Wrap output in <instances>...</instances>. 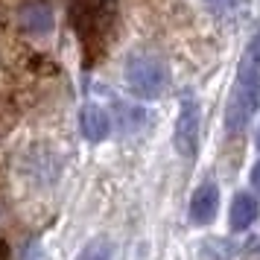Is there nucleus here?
Listing matches in <instances>:
<instances>
[{
	"mask_svg": "<svg viewBox=\"0 0 260 260\" xmlns=\"http://www.w3.org/2000/svg\"><path fill=\"white\" fill-rule=\"evenodd\" d=\"M216 208H219V187L213 181H205L196 187L193 199H190V219L196 225H211L216 219Z\"/></svg>",
	"mask_w": 260,
	"mask_h": 260,
	"instance_id": "obj_6",
	"label": "nucleus"
},
{
	"mask_svg": "<svg viewBox=\"0 0 260 260\" xmlns=\"http://www.w3.org/2000/svg\"><path fill=\"white\" fill-rule=\"evenodd\" d=\"M257 199L251 193H237L231 202V211H228V225L231 231H246L248 225L257 219Z\"/></svg>",
	"mask_w": 260,
	"mask_h": 260,
	"instance_id": "obj_7",
	"label": "nucleus"
},
{
	"mask_svg": "<svg viewBox=\"0 0 260 260\" xmlns=\"http://www.w3.org/2000/svg\"><path fill=\"white\" fill-rule=\"evenodd\" d=\"M248 181H251V187L257 190V196H260V161L251 167V173H248Z\"/></svg>",
	"mask_w": 260,
	"mask_h": 260,
	"instance_id": "obj_13",
	"label": "nucleus"
},
{
	"mask_svg": "<svg viewBox=\"0 0 260 260\" xmlns=\"http://www.w3.org/2000/svg\"><path fill=\"white\" fill-rule=\"evenodd\" d=\"M6 251H9V248H6V243H0V260H6Z\"/></svg>",
	"mask_w": 260,
	"mask_h": 260,
	"instance_id": "obj_14",
	"label": "nucleus"
},
{
	"mask_svg": "<svg viewBox=\"0 0 260 260\" xmlns=\"http://www.w3.org/2000/svg\"><path fill=\"white\" fill-rule=\"evenodd\" d=\"M76 260H111V243L106 237H96L91 243H85L82 251L76 254Z\"/></svg>",
	"mask_w": 260,
	"mask_h": 260,
	"instance_id": "obj_10",
	"label": "nucleus"
},
{
	"mask_svg": "<svg viewBox=\"0 0 260 260\" xmlns=\"http://www.w3.org/2000/svg\"><path fill=\"white\" fill-rule=\"evenodd\" d=\"M21 26H24L26 32L44 36V32L53 29V12H50L47 6H41V3H32V6L21 9Z\"/></svg>",
	"mask_w": 260,
	"mask_h": 260,
	"instance_id": "obj_8",
	"label": "nucleus"
},
{
	"mask_svg": "<svg viewBox=\"0 0 260 260\" xmlns=\"http://www.w3.org/2000/svg\"><path fill=\"white\" fill-rule=\"evenodd\" d=\"M68 15L73 32L85 47V59H96L106 50V41L114 29V18H117L114 0H71Z\"/></svg>",
	"mask_w": 260,
	"mask_h": 260,
	"instance_id": "obj_2",
	"label": "nucleus"
},
{
	"mask_svg": "<svg viewBox=\"0 0 260 260\" xmlns=\"http://www.w3.org/2000/svg\"><path fill=\"white\" fill-rule=\"evenodd\" d=\"M237 254V243L228 237H205L199 243V260H231Z\"/></svg>",
	"mask_w": 260,
	"mask_h": 260,
	"instance_id": "obj_9",
	"label": "nucleus"
},
{
	"mask_svg": "<svg viewBox=\"0 0 260 260\" xmlns=\"http://www.w3.org/2000/svg\"><path fill=\"white\" fill-rule=\"evenodd\" d=\"M120 120H126V126H123V132H132V129H138L143 123V111L141 108H126V106H120Z\"/></svg>",
	"mask_w": 260,
	"mask_h": 260,
	"instance_id": "obj_12",
	"label": "nucleus"
},
{
	"mask_svg": "<svg viewBox=\"0 0 260 260\" xmlns=\"http://www.w3.org/2000/svg\"><path fill=\"white\" fill-rule=\"evenodd\" d=\"M199 126H202V108L199 100L187 94L178 106L176 129H173V146L181 158H193L199 152Z\"/></svg>",
	"mask_w": 260,
	"mask_h": 260,
	"instance_id": "obj_4",
	"label": "nucleus"
},
{
	"mask_svg": "<svg viewBox=\"0 0 260 260\" xmlns=\"http://www.w3.org/2000/svg\"><path fill=\"white\" fill-rule=\"evenodd\" d=\"M260 106V29L251 36L246 44L240 64H237L234 88L225 106V129L228 132H243L251 123L254 111Z\"/></svg>",
	"mask_w": 260,
	"mask_h": 260,
	"instance_id": "obj_1",
	"label": "nucleus"
},
{
	"mask_svg": "<svg viewBox=\"0 0 260 260\" xmlns=\"http://www.w3.org/2000/svg\"><path fill=\"white\" fill-rule=\"evenodd\" d=\"M208 9H211L216 18H222V21H228L231 15H240L243 9H246V0H208Z\"/></svg>",
	"mask_w": 260,
	"mask_h": 260,
	"instance_id": "obj_11",
	"label": "nucleus"
},
{
	"mask_svg": "<svg viewBox=\"0 0 260 260\" xmlns=\"http://www.w3.org/2000/svg\"><path fill=\"white\" fill-rule=\"evenodd\" d=\"M126 85L141 100H158L170 85V71L152 53H135L126 61Z\"/></svg>",
	"mask_w": 260,
	"mask_h": 260,
	"instance_id": "obj_3",
	"label": "nucleus"
},
{
	"mask_svg": "<svg viewBox=\"0 0 260 260\" xmlns=\"http://www.w3.org/2000/svg\"><path fill=\"white\" fill-rule=\"evenodd\" d=\"M257 149H260V129H257Z\"/></svg>",
	"mask_w": 260,
	"mask_h": 260,
	"instance_id": "obj_15",
	"label": "nucleus"
},
{
	"mask_svg": "<svg viewBox=\"0 0 260 260\" xmlns=\"http://www.w3.org/2000/svg\"><path fill=\"white\" fill-rule=\"evenodd\" d=\"M79 132L88 143H103L111 135V117L103 106L96 103H85L79 111Z\"/></svg>",
	"mask_w": 260,
	"mask_h": 260,
	"instance_id": "obj_5",
	"label": "nucleus"
}]
</instances>
